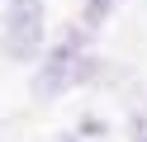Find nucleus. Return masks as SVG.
Segmentation results:
<instances>
[{
    "mask_svg": "<svg viewBox=\"0 0 147 142\" xmlns=\"http://www.w3.org/2000/svg\"><path fill=\"white\" fill-rule=\"evenodd\" d=\"M109 5H114V0H86V28H100V24H105Z\"/></svg>",
    "mask_w": 147,
    "mask_h": 142,
    "instance_id": "obj_2",
    "label": "nucleus"
},
{
    "mask_svg": "<svg viewBox=\"0 0 147 142\" xmlns=\"http://www.w3.org/2000/svg\"><path fill=\"white\" fill-rule=\"evenodd\" d=\"M38 38H43V5L38 0H14L10 19H5V52L14 62H29L38 52Z\"/></svg>",
    "mask_w": 147,
    "mask_h": 142,
    "instance_id": "obj_1",
    "label": "nucleus"
}]
</instances>
